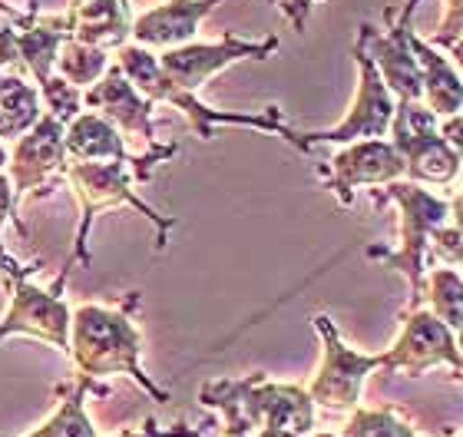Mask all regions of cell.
<instances>
[{"label": "cell", "mask_w": 463, "mask_h": 437, "mask_svg": "<svg viewBox=\"0 0 463 437\" xmlns=\"http://www.w3.org/2000/svg\"><path fill=\"white\" fill-rule=\"evenodd\" d=\"M139 309V291H129L119 305H80L70 321V358L80 375L103 381L107 375H126L159 404L169 401V391L156 385L143 371V331L133 311Z\"/></svg>", "instance_id": "1"}, {"label": "cell", "mask_w": 463, "mask_h": 437, "mask_svg": "<svg viewBox=\"0 0 463 437\" xmlns=\"http://www.w3.org/2000/svg\"><path fill=\"white\" fill-rule=\"evenodd\" d=\"M205 408L222 414V437H255L259 431H315V404L298 385H279L265 375L205 381L199 391Z\"/></svg>", "instance_id": "2"}, {"label": "cell", "mask_w": 463, "mask_h": 437, "mask_svg": "<svg viewBox=\"0 0 463 437\" xmlns=\"http://www.w3.org/2000/svg\"><path fill=\"white\" fill-rule=\"evenodd\" d=\"M374 203H397L401 209V245L397 249H381V245H371L367 249V259H377V262L391 265L397 272H404L411 279V301H407V311L420 309L424 301V275H427V249H430V239L440 225H447L450 219V203L440 199V195L427 193L417 183H387L381 193L374 189Z\"/></svg>", "instance_id": "3"}, {"label": "cell", "mask_w": 463, "mask_h": 437, "mask_svg": "<svg viewBox=\"0 0 463 437\" xmlns=\"http://www.w3.org/2000/svg\"><path fill=\"white\" fill-rule=\"evenodd\" d=\"M119 70L133 80V87L146 100H153V103H173L175 109H183L185 117H189V123H193V129L203 139L213 137L215 127H255V129H265V133H281L288 143H295V133L281 123V113L275 107L269 113H261V117H255V113H222V109L205 107V103L195 100V93L175 87L173 80L163 73V67H159V57H153L146 47H123Z\"/></svg>", "instance_id": "4"}, {"label": "cell", "mask_w": 463, "mask_h": 437, "mask_svg": "<svg viewBox=\"0 0 463 437\" xmlns=\"http://www.w3.org/2000/svg\"><path fill=\"white\" fill-rule=\"evenodd\" d=\"M73 265H77V259L70 255L67 265L60 269L53 289H37L33 282H27V275L24 279L7 275L10 305L7 315L0 318V341L10 338V335H27V338L47 341V345H53L60 351H70L73 309L63 299V285H67V275Z\"/></svg>", "instance_id": "5"}, {"label": "cell", "mask_w": 463, "mask_h": 437, "mask_svg": "<svg viewBox=\"0 0 463 437\" xmlns=\"http://www.w3.org/2000/svg\"><path fill=\"white\" fill-rule=\"evenodd\" d=\"M391 143L404 156V176H411V183L447 185L460 176V156L440 137V117H434L424 103H397Z\"/></svg>", "instance_id": "6"}, {"label": "cell", "mask_w": 463, "mask_h": 437, "mask_svg": "<svg viewBox=\"0 0 463 437\" xmlns=\"http://www.w3.org/2000/svg\"><path fill=\"white\" fill-rule=\"evenodd\" d=\"M315 328L325 341V358L308 388V398L315 408H325L331 414H351L361 404V388L371 371L384 365V355H361L338 335L328 315H315Z\"/></svg>", "instance_id": "7"}, {"label": "cell", "mask_w": 463, "mask_h": 437, "mask_svg": "<svg viewBox=\"0 0 463 437\" xmlns=\"http://www.w3.org/2000/svg\"><path fill=\"white\" fill-rule=\"evenodd\" d=\"M357 70H361V80H357V97L354 107L341 119L335 129H321V133H295V143L301 153H311L318 143H357V139H381L391 133V119H394L397 100L394 93L387 90V83L377 73L374 60L367 57L364 47L357 43L354 47Z\"/></svg>", "instance_id": "8"}, {"label": "cell", "mask_w": 463, "mask_h": 437, "mask_svg": "<svg viewBox=\"0 0 463 437\" xmlns=\"http://www.w3.org/2000/svg\"><path fill=\"white\" fill-rule=\"evenodd\" d=\"M67 127L57 117H40L33 129L20 137L17 149L7 159V176L14 185V209L27 203L30 195L47 193L60 176L67 173Z\"/></svg>", "instance_id": "9"}, {"label": "cell", "mask_w": 463, "mask_h": 437, "mask_svg": "<svg viewBox=\"0 0 463 437\" xmlns=\"http://www.w3.org/2000/svg\"><path fill=\"white\" fill-rule=\"evenodd\" d=\"M437 365H450L463 375V355L457 351V335L430 309H411L397 341L384 351L387 371H401L407 378H420Z\"/></svg>", "instance_id": "10"}, {"label": "cell", "mask_w": 463, "mask_h": 437, "mask_svg": "<svg viewBox=\"0 0 463 437\" xmlns=\"http://www.w3.org/2000/svg\"><path fill=\"white\" fill-rule=\"evenodd\" d=\"M318 173L331 193L338 195V203L347 209L354 203L357 185L394 183L407 173V166L391 139H357V143H347L345 149H338L325 166H318Z\"/></svg>", "instance_id": "11"}, {"label": "cell", "mask_w": 463, "mask_h": 437, "mask_svg": "<svg viewBox=\"0 0 463 437\" xmlns=\"http://www.w3.org/2000/svg\"><path fill=\"white\" fill-rule=\"evenodd\" d=\"M275 47H279L275 37L255 43V40H239L235 33H225L219 43H183V47L165 50L159 57V67L175 87L195 93L205 80L219 73V70H225L229 63H235L241 57H265Z\"/></svg>", "instance_id": "12"}, {"label": "cell", "mask_w": 463, "mask_h": 437, "mask_svg": "<svg viewBox=\"0 0 463 437\" xmlns=\"http://www.w3.org/2000/svg\"><path fill=\"white\" fill-rule=\"evenodd\" d=\"M87 107L99 109V117L123 127L126 133L153 143V100H146L133 83H126V73L119 67H109L107 80L90 90Z\"/></svg>", "instance_id": "13"}, {"label": "cell", "mask_w": 463, "mask_h": 437, "mask_svg": "<svg viewBox=\"0 0 463 437\" xmlns=\"http://www.w3.org/2000/svg\"><path fill=\"white\" fill-rule=\"evenodd\" d=\"M219 0H169L163 7L149 10L133 24V37L139 47H183L195 37L203 17Z\"/></svg>", "instance_id": "14"}, {"label": "cell", "mask_w": 463, "mask_h": 437, "mask_svg": "<svg viewBox=\"0 0 463 437\" xmlns=\"http://www.w3.org/2000/svg\"><path fill=\"white\" fill-rule=\"evenodd\" d=\"M57 394H60L57 411H53L40 428H33L24 437H97V428H93V421H90L87 401H90V394L107 398L109 394L107 385L97 378H90V375H80L77 381L60 385Z\"/></svg>", "instance_id": "15"}, {"label": "cell", "mask_w": 463, "mask_h": 437, "mask_svg": "<svg viewBox=\"0 0 463 437\" xmlns=\"http://www.w3.org/2000/svg\"><path fill=\"white\" fill-rule=\"evenodd\" d=\"M411 47H414V57L420 63V77H424V107L440 119L457 117L463 109V77L457 73L450 57H440L417 33H411Z\"/></svg>", "instance_id": "16"}, {"label": "cell", "mask_w": 463, "mask_h": 437, "mask_svg": "<svg viewBox=\"0 0 463 437\" xmlns=\"http://www.w3.org/2000/svg\"><path fill=\"white\" fill-rule=\"evenodd\" d=\"M63 146H67V159H77V163H99V159L129 163L133 159V153H126L123 137L99 113H77L70 119L67 133H63Z\"/></svg>", "instance_id": "17"}, {"label": "cell", "mask_w": 463, "mask_h": 437, "mask_svg": "<svg viewBox=\"0 0 463 437\" xmlns=\"http://www.w3.org/2000/svg\"><path fill=\"white\" fill-rule=\"evenodd\" d=\"M40 119L37 90L17 77L0 80V139H20Z\"/></svg>", "instance_id": "18"}, {"label": "cell", "mask_w": 463, "mask_h": 437, "mask_svg": "<svg viewBox=\"0 0 463 437\" xmlns=\"http://www.w3.org/2000/svg\"><path fill=\"white\" fill-rule=\"evenodd\" d=\"M424 299L447 328H463V279L454 269H434L424 275Z\"/></svg>", "instance_id": "19"}, {"label": "cell", "mask_w": 463, "mask_h": 437, "mask_svg": "<svg viewBox=\"0 0 463 437\" xmlns=\"http://www.w3.org/2000/svg\"><path fill=\"white\" fill-rule=\"evenodd\" d=\"M341 437H420L394 408H361L351 411Z\"/></svg>", "instance_id": "20"}, {"label": "cell", "mask_w": 463, "mask_h": 437, "mask_svg": "<svg viewBox=\"0 0 463 437\" xmlns=\"http://www.w3.org/2000/svg\"><path fill=\"white\" fill-rule=\"evenodd\" d=\"M57 67L63 70V80L67 83H93V80L107 70V53L99 47H90V43H70L67 57H57Z\"/></svg>", "instance_id": "21"}, {"label": "cell", "mask_w": 463, "mask_h": 437, "mask_svg": "<svg viewBox=\"0 0 463 437\" xmlns=\"http://www.w3.org/2000/svg\"><path fill=\"white\" fill-rule=\"evenodd\" d=\"M113 437H203L199 428H185V424H173V428H163L156 424V418H146L139 428H123Z\"/></svg>", "instance_id": "22"}, {"label": "cell", "mask_w": 463, "mask_h": 437, "mask_svg": "<svg viewBox=\"0 0 463 437\" xmlns=\"http://www.w3.org/2000/svg\"><path fill=\"white\" fill-rule=\"evenodd\" d=\"M440 137L454 146V153L463 159V117H460V113H457V117L440 119Z\"/></svg>", "instance_id": "23"}, {"label": "cell", "mask_w": 463, "mask_h": 437, "mask_svg": "<svg viewBox=\"0 0 463 437\" xmlns=\"http://www.w3.org/2000/svg\"><path fill=\"white\" fill-rule=\"evenodd\" d=\"M450 63L457 67V73L463 77V37L457 43H450Z\"/></svg>", "instance_id": "24"}, {"label": "cell", "mask_w": 463, "mask_h": 437, "mask_svg": "<svg viewBox=\"0 0 463 437\" xmlns=\"http://www.w3.org/2000/svg\"><path fill=\"white\" fill-rule=\"evenodd\" d=\"M454 335H457V351H460V355H463V328H457Z\"/></svg>", "instance_id": "25"}, {"label": "cell", "mask_w": 463, "mask_h": 437, "mask_svg": "<svg viewBox=\"0 0 463 437\" xmlns=\"http://www.w3.org/2000/svg\"><path fill=\"white\" fill-rule=\"evenodd\" d=\"M7 166V153H4V146H0V169Z\"/></svg>", "instance_id": "26"}, {"label": "cell", "mask_w": 463, "mask_h": 437, "mask_svg": "<svg viewBox=\"0 0 463 437\" xmlns=\"http://www.w3.org/2000/svg\"><path fill=\"white\" fill-rule=\"evenodd\" d=\"M315 437H341V434H328V431H325V434H315Z\"/></svg>", "instance_id": "27"}, {"label": "cell", "mask_w": 463, "mask_h": 437, "mask_svg": "<svg viewBox=\"0 0 463 437\" xmlns=\"http://www.w3.org/2000/svg\"><path fill=\"white\" fill-rule=\"evenodd\" d=\"M457 378H460V385H463V375H457Z\"/></svg>", "instance_id": "28"}, {"label": "cell", "mask_w": 463, "mask_h": 437, "mask_svg": "<svg viewBox=\"0 0 463 437\" xmlns=\"http://www.w3.org/2000/svg\"><path fill=\"white\" fill-rule=\"evenodd\" d=\"M457 437H463V434H457Z\"/></svg>", "instance_id": "29"}, {"label": "cell", "mask_w": 463, "mask_h": 437, "mask_svg": "<svg viewBox=\"0 0 463 437\" xmlns=\"http://www.w3.org/2000/svg\"><path fill=\"white\" fill-rule=\"evenodd\" d=\"M460 279H463V275H460Z\"/></svg>", "instance_id": "30"}, {"label": "cell", "mask_w": 463, "mask_h": 437, "mask_svg": "<svg viewBox=\"0 0 463 437\" xmlns=\"http://www.w3.org/2000/svg\"><path fill=\"white\" fill-rule=\"evenodd\" d=\"M460 176H463V173H460Z\"/></svg>", "instance_id": "31"}]
</instances>
